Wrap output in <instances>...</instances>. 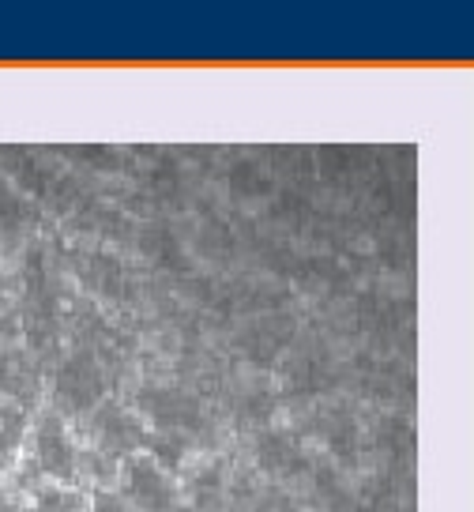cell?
Masks as SVG:
<instances>
[{
    "mask_svg": "<svg viewBox=\"0 0 474 512\" xmlns=\"http://www.w3.org/2000/svg\"><path fill=\"white\" fill-rule=\"evenodd\" d=\"M83 460H87V452L76 448L61 415L46 411L34 418L31 433H27V467L34 471V479L76 486V479L83 475Z\"/></svg>",
    "mask_w": 474,
    "mask_h": 512,
    "instance_id": "6da1fadb",
    "label": "cell"
},
{
    "mask_svg": "<svg viewBox=\"0 0 474 512\" xmlns=\"http://www.w3.org/2000/svg\"><path fill=\"white\" fill-rule=\"evenodd\" d=\"M117 494L125 501L128 512H181L185 509V494L177 479L158 464L155 456L136 452L121 460L117 467Z\"/></svg>",
    "mask_w": 474,
    "mask_h": 512,
    "instance_id": "7a4b0ae2",
    "label": "cell"
},
{
    "mask_svg": "<svg viewBox=\"0 0 474 512\" xmlns=\"http://www.w3.org/2000/svg\"><path fill=\"white\" fill-rule=\"evenodd\" d=\"M143 422L121 403H102L95 415H91V441L98 445V456H110V460H128L136 456L143 445Z\"/></svg>",
    "mask_w": 474,
    "mask_h": 512,
    "instance_id": "3957f363",
    "label": "cell"
},
{
    "mask_svg": "<svg viewBox=\"0 0 474 512\" xmlns=\"http://www.w3.org/2000/svg\"><path fill=\"white\" fill-rule=\"evenodd\" d=\"M19 512H91V494H83L79 486L38 482L31 486V497L19 505Z\"/></svg>",
    "mask_w": 474,
    "mask_h": 512,
    "instance_id": "277c9868",
    "label": "cell"
},
{
    "mask_svg": "<svg viewBox=\"0 0 474 512\" xmlns=\"http://www.w3.org/2000/svg\"><path fill=\"white\" fill-rule=\"evenodd\" d=\"M19 441H23V418H19L16 407H4L0 403V460L8 452H16Z\"/></svg>",
    "mask_w": 474,
    "mask_h": 512,
    "instance_id": "5b68a950",
    "label": "cell"
},
{
    "mask_svg": "<svg viewBox=\"0 0 474 512\" xmlns=\"http://www.w3.org/2000/svg\"><path fill=\"white\" fill-rule=\"evenodd\" d=\"M181 512H192V509H189V505H185V509H181Z\"/></svg>",
    "mask_w": 474,
    "mask_h": 512,
    "instance_id": "8992f818",
    "label": "cell"
}]
</instances>
